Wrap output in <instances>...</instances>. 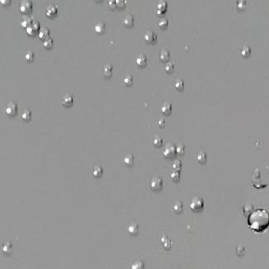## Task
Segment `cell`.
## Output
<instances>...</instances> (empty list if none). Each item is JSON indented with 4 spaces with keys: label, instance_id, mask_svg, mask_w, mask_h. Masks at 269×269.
Returning <instances> with one entry per match:
<instances>
[{
    "label": "cell",
    "instance_id": "cell-6",
    "mask_svg": "<svg viewBox=\"0 0 269 269\" xmlns=\"http://www.w3.org/2000/svg\"><path fill=\"white\" fill-rule=\"evenodd\" d=\"M40 24L38 21H34L32 24L30 25L26 30V33L28 35L30 36H34L35 35L40 31Z\"/></svg>",
    "mask_w": 269,
    "mask_h": 269
},
{
    "label": "cell",
    "instance_id": "cell-7",
    "mask_svg": "<svg viewBox=\"0 0 269 269\" xmlns=\"http://www.w3.org/2000/svg\"><path fill=\"white\" fill-rule=\"evenodd\" d=\"M18 112V105L14 102H10L6 107V113L8 116H15Z\"/></svg>",
    "mask_w": 269,
    "mask_h": 269
},
{
    "label": "cell",
    "instance_id": "cell-14",
    "mask_svg": "<svg viewBox=\"0 0 269 269\" xmlns=\"http://www.w3.org/2000/svg\"><path fill=\"white\" fill-rule=\"evenodd\" d=\"M135 63L138 67L140 68H143V67L146 66V64L147 63V57L143 54H141V55H138L136 58L135 60Z\"/></svg>",
    "mask_w": 269,
    "mask_h": 269
},
{
    "label": "cell",
    "instance_id": "cell-8",
    "mask_svg": "<svg viewBox=\"0 0 269 269\" xmlns=\"http://www.w3.org/2000/svg\"><path fill=\"white\" fill-rule=\"evenodd\" d=\"M144 40L148 43V44H153L157 41V35L155 32H151V31H148L145 33L144 35Z\"/></svg>",
    "mask_w": 269,
    "mask_h": 269
},
{
    "label": "cell",
    "instance_id": "cell-10",
    "mask_svg": "<svg viewBox=\"0 0 269 269\" xmlns=\"http://www.w3.org/2000/svg\"><path fill=\"white\" fill-rule=\"evenodd\" d=\"M161 113L165 116H168L171 115L172 111V104L171 102H165L164 105L161 106Z\"/></svg>",
    "mask_w": 269,
    "mask_h": 269
},
{
    "label": "cell",
    "instance_id": "cell-27",
    "mask_svg": "<svg viewBox=\"0 0 269 269\" xmlns=\"http://www.w3.org/2000/svg\"><path fill=\"white\" fill-rule=\"evenodd\" d=\"M243 211H244V213H245V216L248 217V215L254 211V206L252 205L251 203H247L243 207Z\"/></svg>",
    "mask_w": 269,
    "mask_h": 269
},
{
    "label": "cell",
    "instance_id": "cell-21",
    "mask_svg": "<svg viewBox=\"0 0 269 269\" xmlns=\"http://www.w3.org/2000/svg\"><path fill=\"white\" fill-rule=\"evenodd\" d=\"M95 32L97 34H103L105 32V25L103 22H98L95 25Z\"/></svg>",
    "mask_w": 269,
    "mask_h": 269
},
{
    "label": "cell",
    "instance_id": "cell-33",
    "mask_svg": "<svg viewBox=\"0 0 269 269\" xmlns=\"http://www.w3.org/2000/svg\"><path fill=\"white\" fill-rule=\"evenodd\" d=\"M174 69H175V66H174V63H171V62H168L166 64H165V70L167 73H171L174 72Z\"/></svg>",
    "mask_w": 269,
    "mask_h": 269
},
{
    "label": "cell",
    "instance_id": "cell-44",
    "mask_svg": "<svg viewBox=\"0 0 269 269\" xmlns=\"http://www.w3.org/2000/svg\"><path fill=\"white\" fill-rule=\"evenodd\" d=\"M158 125H159V127H160L161 129H164L165 126V119H163V118H161V119H159Z\"/></svg>",
    "mask_w": 269,
    "mask_h": 269
},
{
    "label": "cell",
    "instance_id": "cell-35",
    "mask_svg": "<svg viewBox=\"0 0 269 269\" xmlns=\"http://www.w3.org/2000/svg\"><path fill=\"white\" fill-rule=\"evenodd\" d=\"M173 168H174V170H175V171H180L182 169V161L179 159H176L175 162L173 163Z\"/></svg>",
    "mask_w": 269,
    "mask_h": 269
},
{
    "label": "cell",
    "instance_id": "cell-11",
    "mask_svg": "<svg viewBox=\"0 0 269 269\" xmlns=\"http://www.w3.org/2000/svg\"><path fill=\"white\" fill-rule=\"evenodd\" d=\"M61 104L64 106V107H70L71 105L73 104V97L71 95H66L64 96L62 99Z\"/></svg>",
    "mask_w": 269,
    "mask_h": 269
},
{
    "label": "cell",
    "instance_id": "cell-38",
    "mask_svg": "<svg viewBox=\"0 0 269 269\" xmlns=\"http://www.w3.org/2000/svg\"><path fill=\"white\" fill-rule=\"evenodd\" d=\"M144 268V262L142 261V260H139V261H137L133 266H132V268L133 269H143Z\"/></svg>",
    "mask_w": 269,
    "mask_h": 269
},
{
    "label": "cell",
    "instance_id": "cell-3",
    "mask_svg": "<svg viewBox=\"0 0 269 269\" xmlns=\"http://www.w3.org/2000/svg\"><path fill=\"white\" fill-rule=\"evenodd\" d=\"M203 207H204V202L203 198L200 197H194L190 203V209L196 213L201 212L203 210Z\"/></svg>",
    "mask_w": 269,
    "mask_h": 269
},
{
    "label": "cell",
    "instance_id": "cell-4",
    "mask_svg": "<svg viewBox=\"0 0 269 269\" xmlns=\"http://www.w3.org/2000/svg\"><path fill=\"white\" fill-rule=\"evenodd\" d=\"M163 188V179L161 177L156 176L151 179L150 189L155 193H158L162 190Z\"/></svg>",
    "mask_w": 269,
    "mask_h": 269
},
{
    "label": "cell",
    "instance_id": "cell-23",
    "mask_svg": "<svg viewBox=\"0 0 269 269\" xmlns=\"http://www.w3.org/2000/svg\"><path fill=\"white\" fill-rule=\"evenodd\" d=\"M123 83L125 85L126 87H130L133 84V77L130 74H127L123 77Z\"/></svg>",
    "mask_w": 269,
    "mask_h": 269
},
{
    "label": "cell",
    "instance_id": "cell-28",
    "mask_svg": "<svg viewBox=\"0 0 269 269\" xmlns=\"http://www.w3.org/2000/svg\"><path fill=\"white\" fill-rule=\"evenodd\" d=\"M251 53V49L248 46H243L240 49V55L244 58H247L250 55Z\"/></svg>",
    "mask_w": 269,
    "mask_h": 269
},
{
    "label": "cell",
    "instance_id": "cell-16",
    "mask_svg": "<svg viewBox=\"0 0 269 269\" xmlns=\"http://www.w3.org/2000/svg\"><path fill=\"white\" fill-rule=\"evenodd\" d=\"M112 70H113V67H112L111 64H105V66L103 67L102 68V74H103V77L108 78L112 75Z\"/></svg>",
    "mask_w": 269,
    "mask_h": 269
},
{
    "label": "cell",
    "instance_id": "cell-34",
    "mask_svg": "<svg viewBox=\"0 0 269 269\" xmlns=\"http://www.w3.org/2000/svg\"><path fill=\"white\" fill-rule=\"evenodd\" d=\"M21 117H22V119L25 120V121H29L31 119V118H32V112L30 111L29 110H26L22 113Z\"/></svg>",
    "mask_w": 269,
    "mask_h": 269
},
{
    "label": "cell",
    "instance_id": "cell-45",
    "mask_svg": "<svg viewBox=\"0 0 269 269\" xmlns=\"http://www.w3.org/2000/svg\"><path fill=\"white\" fill-rule=\"evenodd\" d=\"M95 1H96V2H101V0H95Z\"/></svg>",
    "mask_w": 269,
    "mask_h": 269
},
{
    "label": "cell",
    "instance_id": "cell-24",
    "mask_svg": "<svg viewBox=\"0 0 269 269\" xmlns=\"http://www.w3.org/2000/svg\"><path fill=\"white\" fill-rule=\"evenodd\" d=\"M175 151H176V155L182 157L185 153V147L183 143H179L177 147H175Z\"/></svg>",
    "mask_w": 269,
    "mask_h": 269
},
{
    "label": "cell",
    "instance_id": "cell-43",
    "mask_svg": "<svg viewBox=\"0 0 269 269\" xmlns=\"http://www.w3.org/2000/svg\"><path fill=\"white\" fill-rule=\"evenodd\" d=\"M12 3V0H0V4H2L4 7H7L9 6Z\"/></svg>",
    "mask_w": 269,
    "mask_h": 269
},
{
    "label": "cell",
    "instance_id": "cell-31",
    "mask_svg": "<svg viewBox=\"0 0 269 269\" xmlns=\"http://www.w3.org/2000/svg\"><path fill=\"white\" fill-rule=\"evenodd\" d=\"M171 178L172 181L175 183H178L180 179V171H175V172H172L171 174Z\"/></svg>",
    "mask_w": 269,
    "mask_h": 269
},
{
    "label": "cell",
    "instance_id": "cell-36",
    "mask_svg": "<svg viewBox=\"0 0 269 269\" xmlns=\"http://www.w3.org/2000/svg\"><path fill=\"white\" fill-rule=\"evenodd\" d=\"M153 144L155 147H161L163 145V139L161 138V137H157L153 140Z\"/></svg>",
    "mask_w": 269,
    "mask_h": 269
},
{
    "label": "cell",
    "instance_id": "cell-9",
    "mask_svg": "<svg viewBox=\"0 0 269 269\" xmlns=\"http://www.w3.org/2000/svg\"><path fill=\"white\" fill-rule=\"evenodd\" d=\"M123 163L128 167L133 166V164H134V157H133V154H127L123 159Z\"/></svg>",
    "mask_w": 269,
    "mask_h": 269
},
{
    "label": "cell",
    "instance_id": "cell-26",
    "mask_svg": "<svg viewBox=\"0 0 269 269\" xmlns=\"http://www.w3.org/2000/svg\"><path fill=\"white\" fill-rule=\"evenodd\" d=\"M173 209L175 213L180 214L183 212V203L181 201H177L173 207Z\"/></svg>",
    "mask_w": 269,
    "mask_h": 269
},
{
    "label": "cell",
    "instance_id": "cell-32",
    "mask_svg": "<svg viewBox=\"0 0 269 269\" xmlns=\"http://www.w3.org/2000/svg\"><path fill=\"white\" fill-rule=\"evenodd\" d=\"M34 58H35V54H34V52L32 51V50L28 51L26 54V55H25V60H26V61H27L28 63L33 62L34 61Z\"/></svg>",
    "mask_w": 269,
    "mask_h": 269
},
{
    "label": "cell",
    "instance_id": "cell-15",
    "mask_svg": "<svg viewBox=\"0 0 269 269\" xmlns=\"http://www.w3.org/2000/svg\"><path fill=\"white\" fill-rule=\"evenodd\" d=\"M161 245H162V247L164 248V249L165 250H170L171 248V241L170 240V238L166 236V235H164L163 237L161 239Z\"/></svg>",
    "mask_w": 269,
    "mask_h": 269
},
{
    "label": "cell",
    "instance_id": "cell-37",
    "mask_svg": "<svg viewBox=\"0 0 269 269\" xmlns=\"http://www.w3.org/2000/svg\"><path fill=\"white\" fill-rule=\"evenodd\" d=\"M32 23V20L30 18H24L23 19V21H21V26L25 29H26V28L30 26V25Z\"/></svg>",
    "mask_w": 269,
    "mask_h": 269
},
{
    "label": "cell",
    "instance_id": "cell-20",
    "mask_svg": "<svg viewBox=\"0 0 269 269\" xmlns=\"http://www.w3.org/2000/svg\"><path fill=\"white\" fill-rule=\"evenodd\" d=\"M170 59V51L166 49H163L160 52V60L161 62H167Z\"/></svg>",
    "mask_w": 269,
    "mask_h": 269
},
{
    "label": "cell",
    "instance_id": "cell-13",
    "mask_svg": "<svg viewBox=\"0 0 269 269\" xmlns=\"http://www.w3.org/2000/svg\"><path fill=\"white\" fill-rule=\"evenodd\" d=\"M166 8H167V3L165 0H161L158 3L157 6V12L159 15L163 14L166 11Z\"/></svg>",
    "mask_w": 269,
    "mask_h": 269
},
{
    "label": "cell",
    "instance_id": "cell-17",
    "mask_svg": "<svg viewBox=\"0 0 269 269\" xmlns=\"http://www.w3.org/2000/svg\"><path fill=\"white\" fill-rule=\"evenodd\" d=\"M128 232L132 236H136L138 233V225L137 223L130 224L128 226Z\"/></svg>",
    "mask_w": 269,
    "mask_h": 269
},
{
    "label": "cell",
    "instance_id": "cell-5",
    "mask_svg": "<svg viewBox=\"0 0 269 269\" xmlns=\"http://www.w3.org/2000/svg\"><path fill=\"white\" fill-rule=\"evenodd\" d=\"M20 12L23 14H29L33 9V4L31 0H23L20 4Z\"/></svg>",
    "mask_w": 269,
    "mask_h": 269
},
{
    "label": "cell",
    "instance_id": "cell-40",
    "mask_svg": "<svg viewBox=\"0 0 269 269\" xmlns=\"http://www.w3.org/2000/svg\"><path fill=\"white\" fill-rule=\"evenodd\" d=\"M236 253L239 256H243L245 254V247L243 245H238L236 247Z\"/></svg>",
    "mask_w": 269,
    "mask_h": 269
},
{
    "label": "cell",
    "instance_id": "cell-25",
    "mask_svg": "<svg viewBox=\"0 0 269 269\" xmlns=\"http://www.w3.org/2000/svg\"><path fill=\"white\" fill-rule=\"evenodd\" d=\"M174 87H175V90L178 91H181L184 90V82L183 80H180V79H178L174 83Z\"/></svg>",
    "mask_w": 269,
    "mask_h": 269
},
{
    "label": "cell",
    "instance_id": "cell-39",
    "mask_svg": "<svg viewBox=\"0 0 269 269\" xmlns=\"http://www.w3.org/2000/svg\"><path fill=\"white\" fill-rule=\"evenodd\" d=\"M246 1L245 0H238L237 2V7L238 9L240 10H244L245 7H246Z\"/></svg>",
    "mask_w": 269,
    "mask_h": 269
},
{
    "label": "cell",
    "instance_id": "cell-18",
    "mask_svg": "<svg viewBox=\"0 0 269 269\" xmlns=\"http://www.w3.org/2000/svg\"><path fill=\"white\" fill-rule=\"evenodd\" d=\"M123 23L127 27H130L134 23V18L132 15H127L125 16V18L123 19Z\"/></svg>",
    "mask_w": 269,
    "mask_h": 269
},
{
    "label": "cell",
    "instance_id": "cell-12",
    "mask_svg": "<svg viewBox=\"0 0 269 269\" xmlns=\"http://www.w3.org/2000/svg\"><path fill=\"white\" fill-rule=\"evenodd\" d=\"M46 16L49 18H53L57 16L58 14V8L55 6H49L46 8Z\"/></svg>",
    "mask_w": 269,
    "mask_h": 269
},
{
    "label": "cell",
    "instance_id": "cell-42",
    "mask_svg": "<svg viewBox=\"0 0 269 269\" xmlns=\"http://www.w3.org/2000/svg\"><path fill=\"white\" fill-rule=\"evenodd\" d=\"M259 178H260V171H259V169H256L255 171L253 172V179L256 180Z\"/></svg>",
    "mask_w": 269,
    "mask_h": 269
},
{
    "label": "cell",
    "instance_id": "cell-41",
    "mask_svg": "<svg viewBox=\"0 0 269 269\" xmlns=\"http://www.w3.org/2000/svg\"><path fill=\"white\" fill-rule=\"evenodd\" d=\"M168 26V21L165 19V18H162L161 19V21H159V26L161 29H165L166 28V26Z\"/></svg>",
    "mask_w": 269,
    "mask_h": 269
},
{
    "label": "cell",
    "instance_id": "cell-22",
    "mask_svg": "<svg viewBox=\"0 0 269 269\" xmlns=\"http://www.w3.org/2000/svg\"><path fill=\"white\" fill-rule=\"evenodd\" d=\"M197 159H198V163L201 165H204L206 163L207 161V153L205 151H200L199 153L198 154V157H197Z\"/></svg>",
    "mask_w": 269,
    "mask_h": 269
},
{
    "label": "cell",
    "instance_id": "cell-19",
    "mask_svg": "<svg viewBox=\"0 0 269 269\" xmlns=\"http://www.w3.org/2000/svg\"><path fill=\"white\" fill-rule=\"evenodd\" d=\"M39 37L42 40H45L49 37V30L48 28H43L40 31H39Z\"/></svg>",
    "mask_w": 269,
    "mask_h": 269
},
{
    "label": "cell",
    "instance_id": "cell-29",
    "mask_svg": "<svg viewBox=\"0 0 269 269\" xmlns=\"http://www.w3.org/2000/svg\"><path fill=\"white\" fill-rule=\"evenodd\" d=\"M93 175L96 178H101L103 175V168L101 166H96L93 171Z\"/></svg>",
    "mask_w": 269,
    "mask_h": 269
},
{
    "label": "cell",
    "instance_id": "cell-30",
    "mask_svg": "<svg viewBox=\"0 0 269 269\" xmlns=\"http://www.w3.org/2000/svg\"><path fill=\"white\" fill-rule=\"evenodd\" d=\"M53 45H54V41H53V40L51 38H48L44 40L43 42V46H44V48L46 49H51L53 47Z\"/></svg>",
    "mask_w": 269,
    "mask_h": 269
},
{
    "label": "cell",
    "instance_id": "cell-2",
    "mask_svg": "<svg viewBox=\"0 0 269 269\" xmlns=\"http://www.w3.org/2000/svg\"><path fill=\"white\" fill-rule=\"evenodd\" d=\"M162 155L165 159L167 160H173L177 156L176 151H175V146L171 143H167L163 148Z\"/></svg>",
    "mask_w": 269,
    "mask_h": 269
},
{
    "label": "cell",
    "instance_id": "cell-1",
    "mask_svg": "<svg viewBox=\"0 0 269 269\" xmlns=\"http://www.w3.org/2000/svg\"><path fill=\"white\" fill-rule=\"evenodd\" d=\"M248 226L258 233L266 230L269 225L268 212L264 209L253 211L247 218Z\"/></svg>",
    "mask_w": 269,
    "mask_h": 269
}]
</instances>
